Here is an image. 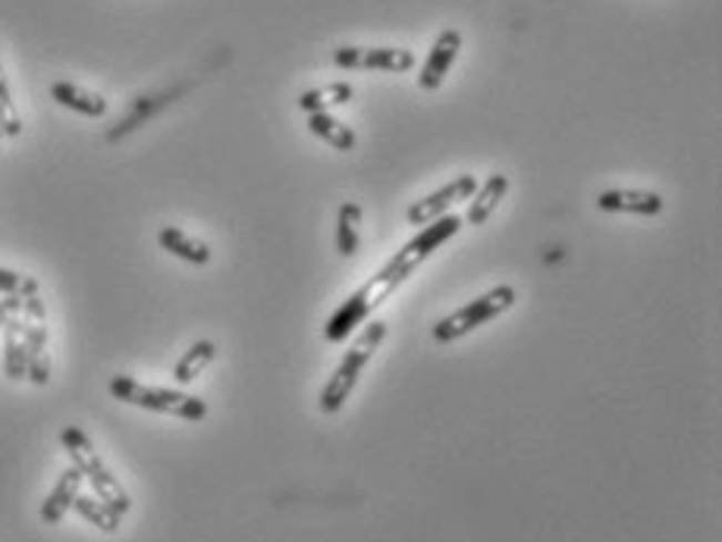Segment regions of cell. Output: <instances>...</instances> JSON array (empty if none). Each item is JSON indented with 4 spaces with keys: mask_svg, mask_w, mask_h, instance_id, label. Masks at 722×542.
<instances>
[{
    "mask_svg": "<svg viewBox=\"0 0 722 542\" xmlns=\"http://www.w3.org/2000/svg\"><path fill=\"white\" fill-rule=\"evenodd\" d=\"M516 301H519V292L512 289V286H497V289L484 292L481 298H475L471 305H465V308H459L456 314H449V317H444L440 324L434 326V339H437L440 345L456 342V339L468 336L471 329H478V326L497 320V317L506 314Z\"/></svg>",
    "mask_w": 722,
    "mask_h": 542,
    "instance_id": "cell-5",
    "label": "cell"
},
{
    "mask_svg": "<svg viewBox=\"0 0 722 542\" xmlns=\"http://www.w3.org/2000/svg\"><path fill=\"white\" fill-rule=\"evenodd\" d=\"M478 192V180L471 176V173H465L459 180L446 182L444 188H437V192H430L427 198H418L411 207H408V223L411 226H427V223H434V219H440L444 214H449V207H456V204H462L471 195Z\"/></svg>",
    "mask_w": 722,
    "mask_h": 542,
    "instance_id": "cell-6",
    "label": "cell"
},
{
    "mask_svg": "<svg viewBox=\"0 0 722 542\" xmlns=\"http://www.w3.org/2000/svg\"><path fill=\"white\" fill-rule=\"evenodd\" d=\"M60 442H63L67 454L73 458V468H79L82 480H89V483H92L94 495H98L104 505H111L116 514H130V508H132L130 492H126V489H123V483L113 477L111 468L101 461V454L94 452L92 439L82 433L79 427H67V430L60 433Z\"/></svg>",
    "mask_w": 722,
    "mask_h": 542,
    "instance_id": "cell-3",
    "label": "cell"
},
{
    "mask_svg": "<svg viewBox=\"0 0 722 542\" xmlns=\"http://www.w3.org/2000/svg\"><path fill=\"white\" fill-rule=\"evenodd\" d=\"M465 219L459 217V214H444L440 219L427 223L425 229L415 235V238H408L406 245L399 248V254H393L387 264L374 273L362 289H355L353 295L336 308L334 317H331L327 326H324V339L334 345V342H343L346 336H353L355 326L365 324L370 314L380 308L389 295L399 289L408 276L415 273V267H421L430 254L437 252V248H444L446 242L459 233Z\"/></svg>",
    "mask_w": 722,
    "mask_h": 542,
    "instance_id": "cell-1",
    "label": "cell"
},
{
    "mask_svg": "<svg viewBox=\"0 0 722 542\" xmlns=\"http://www.w3.org/2000/svg\"><path fill=\"white\" fill-rule=\"evenodd\" d=\"M597 207L607 214H634V217H657L663 214L667 201L657 192H638V188H610L597 195Z\"/></svg>",
    "mask_w": 722,
    "mask_h": 542,
    "instance_id": "cell-9",
    "label": "cell"
},
{
    "mask_svg": "<svg viewBox=\"0 0 722 542\" xmlns=\"http://www.w3.org/2000/svg\"><path fill=\"white\" fill-rule=\"evenodd\" d=\"M82 489V473L79 468H67L60 473L57 487L48 492V499L41 502V524H60L67 518V511L73 508V499Z\"/></svg>",
    "mask_w": 722,
    "mask_h": 542,
    "instance_id": "cell-11",
    "label": "cell"
},
{
    "mask_svg": "<svg viewBox=\"0 0 722 542\" xmlns=\"http://www.w3.org/2000/svg\"><path fill=\"white\" fill-rule=\"evenodd\" d=\"M111 396L116 401H126L135 408L145 411H157V415L183 417V420H204L207 417V405L202 398L185 396L180 389H161V386H145V382L132 380V377H113Z\"/></svg>",
    "mask_w": 722,
    "mask_h": 542,
    "instance_id": "cell-4",
    "label": "cell"
},
{
    "mask_svg": "<svg viewBox=\"0 0 722 542\" xmlns=\"http://www.w3.org/2000/svg\"><path fill=\"white\" fill-rule=\"evenodd\" d=\"M19 132H22V120H19V110L13 104L10 85H7V73H3V63H0V135L17 139Z\"/></svg>",
    "mask_w": 722,
    "mask_h": 542,
    "instance_id": "cell-21",
    "label": "cell"
},
{
    "mask_svg": "<svg viewBox=\"0 0 722 542\" xmlns=\"http://www.w3.org/2000/svg\"><path fill=\"white\" fill-rule=\"evenodd\" d=\"M384 339H387V324H384V320H365L355 345L346 351V358L339 361L336 374L327 380V386L321 389V396H317V408H321L324 415L343 411V405H346V398L353 396L355 382L362 377L365 364L370 361V355L380 348Z\"/></svg>",
    "mask_w": 722,
    "mask_h": 542,
    "instance_id": "cell-2",
    "label": "cell"
},
{
    "mask_svg": "<svg viewBox=\"0 0 722 542\" xmlns=\"http://www.w3.org/2000/svg\"><path fill=\"white\" fill-rule=\"evenodd\" d=\"M0 139H3V135H0Z\"/></svg>",
    "mask_w": 722,
    "mask_h": 542,
    "instance_id": "cell-24",
    "label": "cell"
},
{
    "mask_svg": "<svg viewBox=\"0 0 722 542\" xmlns=\"http://www.w3.org/2000/svg\"><path fill=\"white\" fill-rule=\"evenodd\" d=\"M19 308H22V298H19V292L17 295H7V298H0V329L7 326V320H10V317H17Z\"/></svg>",
    "mask_w": 722,
    "mask_h": 542,
    "instance_id": "cell-22",
    "label": "cell"
},
{
    "mask_svg": "<svg viewBox=\"0 0 722 542\" xmlns=\"http://www.w3.org/2000/svg\"><path fill=\"white\" fill-rule=\"evenodd\" d=\"M334 63L343 70H384V73H408L415 67V54L406 48H336Z\"/></svg>",
    "mask_w": 722,
    "mask_h": 542,
    "instance_id": "cell-7",
    "label": "cell"
},
{
    "mask_svg": "<svg viewBox=\"0 0 722 542\" xmlns=\"http://www.w3.org/2000/svg\"><path fill=\"white\" fill-rule=\"evenodd\" d=\"M19 283H22V273L0 267V295H17Z\"/></svg>",
    "mask_w": 722,
    "mask_h": 542,
    "instance_id": "cell-23",
    "label": "cell"
},
{
    "mask_svg": "<svg viewBox=\"0 0 722 542\" xmlns=\"http://www.w3.org/2000/svg\"><path fill=\"white\" fill-rule=\"evenodd\" d=\"M308 132L324 139L336 151H353L355 147V132L349 126H343L334 113H308Z\"/></svg>",
    "mask_w": 722,
    "mask_h": 542,
    "instance_id": "cell-18",
    "label": "cell"
},
{
    "mask_svg": "<svg viewBox=\"0 0 722 542\" xmlns=\"http://www.w3.org/2000/svg\"><path fill=\"white\" fill-rule=\"evenodd\" d=\"M26 320L19 317H10L7 326H3V374L7 380H26Z\"/></svg>",
    "mask_w": 722,
    "mask_h": 542,
    "instance_id": "cell-14",
    "label": "cell"
},
{
    "mask_svg": "<svg viewBox=\"0 0 722 542\" xmlns=\"http://www.w3.org/2000/svg\"><path fill=\"white\" fill-rule=\"evenodd\" d=\"M157 242H161V248L173 257H180V260H189V264H195V267H204V264H211V248L199 242V238H192V235H185L183 229H176V226H167V229H161L157 233Z\"/></svg>",
    "mask_w": 722,
    "mask_h": 542,
    "instance_id": "cell-15",
    "label": "cell"
},
{
    "mask_svg": "<svg viewBox=\"0 0 722 542\" xmlns=\"http://www.w3.org/2000/svg\"><path fill=\"white\" fill-rule=\"evenodd\" d=\"M26 380L32 386L51 382V351H48V326L26 324Z\"/></svg>",
    "mask_w": 722,
    "mask_h": 542,
    "instance_id": "cell-10",
    "label": "cell"
},
{
    "mask_svg": "<svg viewBox=\"0 0 722 542\" xmlns=\"http://www.w3.org/2000/svg\"><path fill=\"white\" fill-rule=\"evenodd\" d=\"M73 511L79 518H85L89 524H94L101 533H116L120 530V521H123V514H116L111 505H104L98 495H75L73 499Z\"/></svg>",
    "mask_w": 722,
    "mask_h": 542,
    "instance_id": "cell-20",
    "label": "cell"
},
{
    "mask_svg": "<svg viewBox=\"0 0 722 542\" xmlns=\"http://www.w3.org/2000/svg\"><path fill=\"white\" fill-rule=\"evenodd\" d=\"M506 192H509V180L502 176V173H494L490 180L478 185V192L468 198V217L465 223H471V226H481L490 219V214L497 211V204L506 198Z\"/></svg>",
    "mask_w": 722,
    "mask_h": 542,
    "instance_id": "cell-12",
    "label": "cell"
},
{
    "mask_svg": "<svg viewBox=\"0 0 722 542\" xmlns=\"http://www.w3.org/2000/svg\"><path fill=\"white\" fill-rule=\"evenodd\" d=\"M51 98H54L60 108L75 110V113H82V116H104L108 113V101L101 98V94H94V91H85L73 85V82H54L51 85Z\"/></svg>",
    "mask_w": 722,
    "mask_h": 542,
    "instance_id": "cell-13",
    "label": "cell"
},
{
    "mask_svg": "<svg viewBox=\"0 0 722 542\" xmlns=\"http://www.w3.org/2000/svg\"><path fill=\"white\" fill-rule=\"evenodd\" d=\"M358 245H362V207L349 201L336 214V252L343 257H355Z\"/></svg>",
    "mask_w": 722,
    "mask_h": 542,
    "instance_id": "cell-17",
    "label": "cell"
},
{
    "mask_svg": "<svg viewBox=\"0 0 722 542\" xmlns=\"http://www.w3.org/2000/svg\"><path fill=\"white\" fill-rule=\"evenodd\" d=\"M459 48H462V32H459V29H446V32H440L437 41H434V48H430V54H427L421 73H418V85L425 91L440 89L446 73L452 70V63H456V57H459Z\"/></svg>",
    "mask_w": 722,
    "mask_h": 542,
    "instance_id": "cell-8",
    "label": "cell"
},
{
    "mask_svg": "<svg viewBox=\"0 0 722 542\" xmlns=\"http://www.w3.org/2000/svg\"><path fill=\"white\" fill-rule=\"evenodd\" d=\"M217 358V345L211 342V339H202V342H195L189 351H185L183 358L176 361L173 367V380L180 382V386H189L192 380H199V374H202L207 364Z\"/></svg>",
    "mask_w": 722,
    "mask_h": 542,
    "instance_id": "cell-19",
    "label": "cell"
},
{
    "mask_svg": "<svg viewBox=\"0 0 722 542\" xmlns=\"http://www.w3.org/2000/svg\"><path fill=\"white\" fill-rule=\"evenodd\" d=\"M353 101V85L346 82H331V85H321V89H308L298 94V108L305 113H331L339 104H349Z\"/></svg>",
    "mask_w": 722,
    "mask_h": 542,
    "instance_id": "cell-16",
    "label": "cell"
}]
</instances>
